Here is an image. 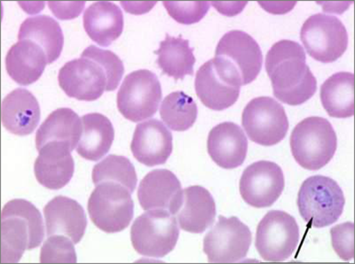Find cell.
Returning a JSON list of instances; mask_svg holds the SVG:
<instances>
[{
    "label": "cell",
    "mask_w": 355,
    "mask_h": 264,
    "mask_svg": "<svg viewBox=\"0 0 355 264\" xmlns=\"http://www.w3.org/2000/svg\"><path fill=\"white\" fill-rule=\"evenodd\" d=\"M266 71L275 97L284 104L299 106L315 94L316 78L299 43L291 40L275 43L266 54Z\"/></svg>",
    "instance_id": "6da1fadb"
},
{
    "label": "cell",
    "mask_w": 355,
    "mask_h": 264,
    "mask_svg": "<svg viewBox=\"0 0 355 264\" xmlns=\"http://www.w3.org/2000/svg\"><path fill=\"white\" fill-rule=\"evenodd\" d=\"M2 263H18L25 251L40 247L44 238L41 213L26 200L6 203L1 216Z\"/></svg>",
    "instance_id": "7a4b0ae2"
},
{
    "label": "cell",
    "mask_w": 355,
    "mask_h": 264,
    "mask_svg": "<svg viewBox=\"0 0 355 264\" xmlns=\"http://www.w3.org/2000/svg\"><path fill=\"white\" fill-rule=\"evenodd\" d=\"M214 60L231 81L243 87L258 78L262 69L263 54L259 44L249 34L231 30L220 38Z\"/></svg>",
    "instance_id": "3957f363"
},
{
    "label": "cell",
    "mask_w": 355,
    "mask_h": 264,
    "mask_svg": "<svg viewBox=\"0 0 355 264\" xmlns=\"http://www.w3.org/2000/svg\"><path fill=\"white\" fill-rule=\"evenodd\" d=\"M338 148L335 130L327 119L313 116L301 121L291 136L295 161L309 170H318L334 157Z\"/></svg>",
    "instance_id": "277c9868"
},
{
    "label": "cell",
    "mask_w": 355,
    "mask_h": 264,
    "mask_svg": "<svg viewBox=\"0 0 355 264\" xmlns=\"http://www.w3.org/2000/svg\"><path fill=\"white\" fill-rule=\"evenodd\" d=\"M300 215L311 227L323 228L337 222L343 214V191L331 177L313 176L304 181L297 195Z\"/></svg>",
    "instance_id": "5b68a950"
},
{
    "label": "cell",
    "mask_w": 355,
    "mask_h": 264,
    "mask_svg": "<svg viewBox=\"0 0 355 264\" xmlns=\"http://www.w3.org/2000/svg\"><path fill=\"white\" fill-rule=\"evenodd\" d=\"M131 195L122 184H98L88 200L89 215L95 227L107 234H116L128 228L135 211Z\"/></svg>",
    "instance_id": "8992f818"
},
{
    "label": "cell",
    "mask_w": 355,
    "mask_h": 264,
    "mask_svg": "<svg viewBox=\"0 0 355 264\" xmlns=\"http://www.w3.org/2000/svg\"><path fill=\"white\" fill-rule=\"evenodd\" d=\"M175 216L164 211H150L133 222L131 240L141 256L162 258L172 252L179 240Z\"/></svg>",
    "instance_id": "52a82bcc"
},
{
    "label": "cell",
    "mask_w": 355,
    "mask_h": 264,
    "mask_svg": "<svg viewBox=\"0 0 355 264\" xmlns=\"http://www.w3.org/2000/svg\"><path fill=\"white\" fill-rule=\"evenodd\" d=\"M162 87L153 72L139 69L130 73L117 92V107L125 118L133 123L151 118L159 107Z\"/></svg>",
    "instance_id": "ba28073f"
},
{
    "label": "cell",
    "mask_w": 355,
    "mask_h": 264,
    "mask_svg": "<svg viewBox=\"0 0 355 264\" xmlns=\"http://www.w3.org/2000/svg\"><path fill=\"white\" fill-rule=\"evenodd\" d=\"M300 39L313 59L332 63L340 58L347 49L348 34L343 22L336 17L316 14L303 24Z\"/></svg>",
    "instance_id": "9c48e42d"
},
{
    "label": "cell",
    "mask_w": 355,
    "mask_h": 264,
    "mask_svg": "<svg viewBox=\"0 0 355 264\" xmlns=\"http://www.w3.org/2000/svg\"><path fill=\"white\" fill-rule=\"evenodd\" d=\"M300 243L296 219L282 211H269L258 225L255 246L263 260L284 262L290 258Z\"/></svg>",
    "instance_id": "30bf717a"
},
{
    "label": "cell",
    "mask_w": 355,
    "mask_h": 264,
    "mask_svg": "<svg viewBox=\"0 0 355 264\" xmlns=\"http://www.w3.org/2000/svg\"><path fill=\"white\" fill-rule=\"evenodd\" d=\"M242 124L250 141L263 146L277 145L286 137L288 130L284 107L270 97L250 100L243 109Z\"/></svg>",
    "instance_id": "8fae6325"
},
{
    "label": "cell",
    "mask_w": 355,
    "mask_h": 264,
    "mask_svg": "<svg viewBox=\"0 0 355 264\" xmlns=\"http://www.w3.org/2000/svg\"><path fill=\"white\" fill-rule=\"evenodd\" d=\"M58 81L67 96L78 100H96L104 91H110L105 69L96 59L83 53L80 58L67 62L60 69Z\"/></svg>",
    "instance_id": "7c38bea8"
},
{
    "label": "cell",
    "mask_w": 355,
    "mask_h": 264,
    "mask_svg": "<svg viewBox=\"0 0 355 264\" xmlns=\"http://www.w3.org/2000/svg\"><path fill=\"white\" fill-rule=\"evenodd\" d=\"M252 244V231L236 216L220 215L206 234L204 251L209 263H232L245 258Z\"/></svg>",
    "instance_id": "4fadbf2b"
},
{
    "label": "cell",
    "mask_w": 355,
    "mask_h": 264,
    "mask_svg": "<svg viewBox=\"0 0 355 264\" xmlns=\"http://www.w3.org/2000/svg\"><path fill=\"white\" fill-rule=\"evenodd\" d=\"M283 170L275 162L259 161L244 170L240 179V193L244 202L257 209L268 208L283 193Z\"/></svg>",
    "instance_id": "5bb4252c"
},
{
    "label": "cell",
    "mask_w": 355,
    "mask_h": 264,
    "mask_svg": "<svg viewBox=\"0 0 355 264\" xmlns=\"http://www.w3.org/2000/svg\"><path fill=\"white\" fill-rule=\"evenodd\" d=\"M182 184L172 171L155 170L139 184L138 199L146 211H164L175 216L182 204Z\"/></svg>",
    "instance_id": "9a60e30c"
},
{
    "label": "cell",
    "mask_w": 355,
    "mask_h": 264,
    "mask_svg": "<svg viewBox=\"0 0 355 264\" xmlns=\"http://www.w3.org/2000/svg\"><path fill=\"white\" fill-rule=\"evenodd\" d=\"M173 134L159 120L139 123L131 144L133 157L148 167L166 164L173 152Z\"/></svg>",
    "instance_id": "2e32d148"
},
{
    "label": "cell",
    "mask_w": 355,
    "mask_h": 264,
    "mask_svg": "<svg viewBox=\"0 0 355 264\" xmlns=\"http://www.w3.org/2000/svg\"><path fill=\"white\" fill-rule=\"evenodd\" d=\"M195 88L196 95L206 107L222 111L236 103L241 87L231 81L211 59L196 73Z\"/></svg>",
    "instance_id": "e0dca14e"
},
{
    "label": "cell",
    "mask_w": 355,
    "mask_h": 264,
    "mask_svg": "<svg viewBox=\"0 0 355 264\" xmlns=\"http://www.w3.org/2000/svg\"><path fill=\"white\" fill-rule=\"evenodd\" d=\"M34 165L37 182L50 190H59L71 180L75 171L72 149L61 142H51L40 149Z\"/></svg>",
    "instance_id": "ac0fdd59"
},
{
    "label": "cell",
    "mask_w": 355,
    "mask_h": 264,
    "mask_svg": "<svg viewBox=\"0 0 355 264\" xmlns=\"http://www.w3.org/2000/svg\"><path fill=\"white\" fill-rule=\"evenodd\" d=\"M208 154L215 164L226 170L239 168L245 161L248 139L236 123L218 124L209 133Z\"/></svg>",
    "instance_id": "d6986e66"
},
{
    "label": "cell",
    "mask_w": 355,
    "mask_h": 264,
    "mask_svg": "<svg viewBox=\"0 0 355 264\" xmlns=\"http://www.w3.org/2000/svg\"><path fill=\"white\" fill-rule=\"evenodd\" d=\"M47 237L63 235L78 244L87 227V215L78 202L65 196H57L44 209Z\"/></svg>",
    "instance_id": "ffe728a7"
},
{
    "label": "cell",
    "mask_w": 355,
    "mask_h": 264,
    "mask_svg": "<svg viewBox=\"0 0 355 264\" xmlns=\"http://www.w3.org/2000/svg\"><path fill=\"white\" fill-rule=\"evenodd\" d=\"M39 101L26 89L10 92L2 103V123L12 134L27 136L40 122Z\"/></svg>",
    "instance_id": "44dd1931"
},
{
    "label": "cell",
    "mask_w": 355,
    "mask_h": 264,
    "mask_svg": "<svg viewBox=\"0 0 355 264\" xmlns=\"http://www.w3.org/2000/svg\"><path fill=\"white\" fill-rule=\"evenodd\" d=\"M175 218L183 231L202 234L214 224L216 218L214 197L204 187H188L183 190L182 204Z\"/></svg>",
    "instance_id": "7402d4cb"
},
{
    "label": "cell",
    "mask_w": 355,
    "mask_h": 264,
    "mask_svg": "<svg viewBox=\"0 0 355 264\" xmlns=\"http://www.w3.org/2000/svg\"><path fill=\"white\" fill-rule=\"evenodd\" d=\"M47 64L46 53L30 40H19L8 51L6 58L8 75L18 85L24 87L39 80Z\"/></svg>",
    "instance_id": "603a6c76"
},
{
    "label": "cell",
    "mask_w": 355,
    "mask_h": 264,
    "mask_svg": "<svg viewBox=\"0 0 355 264\" xmlns=\"http://www.w3.org/2000/svg\"><path fill=\"white\" fill-rule=\"evenodd\" d=\"M83 21L85 33L101 46H110L123 33V12L111 2H96L89 6Z\"/></svg>",
    "instance_id": "cb8c5ba5"
},
{
    "label": "cell",
    "mask_w": 355,
    "mask_h": 264,
    "mask_svg": "<svg viewBox=\"0 0 355 264\" xmlns=\"http://www.w3.org/2000/svg\"><path fill=\"white\" fill-rule=\"evenodd\" d=\"M83 130L76 150L85 160L97 161L110 152L115 138V130L103 114H85L81 118Z\"/></svg>",
    "instance_id": "d4e9b609"
},
{
    "label": "cell",
    "mask_w": 355,
    "mask_h": 264,
    "mask_svg": "<svg viewBox=\"0 0 355 264\" xmlns=\"http://www.w3.org/2000/svg\"><path fill=\"white\" fill-rule=\"evenodd\" d=\"M82 130V120L77 113L71 108H59L53 111L37 130V151L51 142L64 143L73 151L80 141Z\"/></svg>",
    "instance_id": "484cf974"
},
{
    "label": "cell",
    "mask_w": 355,
    "mask_h": 264,
    "mask_svg": "<svg viewBox=\"0 0 355 264\" xmlns=\"http://www.w3.org/2000/svg\"><path fill=\"white\" fill-rule=\"evenodd\" d=\"M18 39L36 43L46 53L49 64L59 59L64 44L61 26L47 15L26 19L19 30Z\"/></svg>",
    "instance_id": "4316f807"
},
{
    "label": "cell",
    "mask_w": 355,
    "mask_h": 264,
    "mask_svg": "<svg viewBox=\"0 0 355 264\" xmlns=\"http://www.w3.org/2000/svg\"><path fill=\"white\" fill-rule=\"evenodd\" d=\"M353 73L338 72L323 82L321 101L329 116L334 118H349L354 116Z\"/></svg>",
    "instance_id": "83f0119b"
},
{
    "label": "cell",
    "mask_w": 355,
    "mask_h": 264,
    "mask_svg": "<svg viewBox=\"0 0 355 264\" xmlns=\"http://www.w3.org/2000/svg\"><path fill=\"white\" fill-rule=\"evenodd\" d=\"M189 41L182 37H174L166 34V39L160 43L157 54V65L164 74L175 80L194 74L196 58Z\"/></svg>",
    "instance_id": "f1b7e54d"
},
{
    "label": "cell",
    "mask_w": 355,
    "mask_h": 264,
    "mask_svg": "<svg viewBox=\"0 0 355 264\" xmlns=\"http://www.w3.org/2000/svg\"><path fill=\"white\" fill-rule=\"evenodd\" d=\"M198 105L183 91H174L167 95L161 104L160 116L168 128L175 132H185L198 118Z\"/></svg>",
    "instance_id": "f546056e"
},
{
    "label": "cell",
    "mask_w": 355,
    "mask_h": 264,
    "mask_svg": "<svg viewBox=\"0 0 355 264\" xmlns=\"http://www.w3.org/2000/svg\"><path fill=\"white\" fill-rule=\"evenodd\" d=\"M93 181L95 186L104 182L120 184L132 193L137 186L138 178L135 168L129 159L111 155L95 165Z\"/></svg>",
    "instance_id": "4dcf8cb0"
},
{
    "label": "cell",
    "mask_w": 355,
    "mask_h": 264,
    "mask_svg": "<svg viewBox=\"0 0 355 264\" xmlns=\"http://www.w3.org/2000/svg\"><path fill=\"white\" fill-rule=\"evenodd\" d=\"M74 243L63 235H53L47 238L41 248L40 263H77Z\"/></svg>",
    "instance_id": "1f68e13d"
},
{
    "label": "cell",
    "mask_w": 355,
    "mask_h": 264,
    "mask_svg": "<svg viewBox=\"0 0 355 264\" xmlns=\"http://www.w3.org/2000/svg\"><path fill=\"white\" fill-rule=\"evenodd\" d=\"M170 17L179 24L191 25L199 22L210 9L209 2H164Z\"/></svg>",
    "instance_id": "d6a6232c"
},
{
    "label": "cell",
    "mask_w": 355,
    "mask_h": 264,
    "mask_svg": "<svg viewBox=\"0 0 355 264\" xmlns=\"http://www.w3.org/2000/svg\"><path fill=\"white\" fill-rule=\"evenodd\" d=\"M83 53L93 57L103 66L110 78V91L119 87L125 73V67L119 57L109 50H103L95 46H88Z\"/></svg>",
    "instance_id": "836d02e7"
},
{
    "label": "cell",
    "mask_w": 355,
    "mask_h": 264,
    "mask_svg": "<svg viewBox=\"0 0 355 264\" xmlns=\"http://www.w3.org/2000/svg\"><path fill=\"white\" fill-rule=\"evenodd\" d=\"M354 229L353 222H348L331 230L332 247L338 256L347 262L354 258Z\"/></svg>",
    "instance_id": "e575fe53"
},
{
    "label": "cell",
    "mask_w": 355,
    "mask_h": 264,
    "mask_svg": "<svg viewBox=\"0 0 355 264\" xmlns=\"http://www.w3.org/2000/svg\"><path fill=\"white\" fill-rule=\"evenodd\" d=\"M85 2H49L53 14L60 20H71L84 10Z\"/></svg>",
    "instance_id": "d590c367"
},
{
    "label": "cell",
    "mask_w": 355,
    "mask_h": 264,
    "mask_svg": "<svg viewBox=\"0 0 355 264\" xmlns=\"http://www.w3.org/2000/svg\"><path fill=\"white\" fill-rule=\"evenodd\" d=\"M151 3H148L147 5H145V6H142V5H131V3H125V2H122V5L123 6V8L125 9L126 11H128V12H131V14H136V15H139V14H144V12H147L148 11L147 10H145L144 8H148V9H151V8H153V6L155 4V3H153V4L150 5Z\"/></svg>",
    "instance_id": "8d00e7d4"
}]
</instances>
